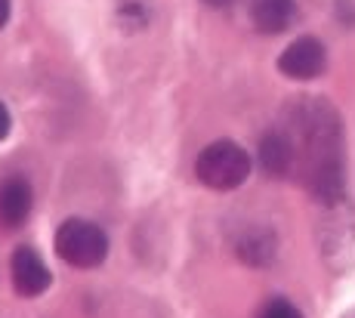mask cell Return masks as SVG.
<instances>
[{"label": "cell", "mask_w": 355, "mask_h": 318, "mask_svg": "<svg viewBox=\"0 0 355 318\" xmlns=\"http://www.w3.org/2000/svg\"><path fill=\"white\" fill-rule=\"evenodd\" d=\"M195 177L207 188L232 192L250 177V154L232 139L210 142L195 161Z\"/></svg>", "instance_id": "1"}, {"label": "cell", "mask_w": 355, "mask_h": 318, "mask_svg": "<svg viewBox=\"0 0 355 318\" xmlns=\"http://www.w3.org/2000/svg\"><path fill=\"white\" fill-rule=\"evenodd\" d=\"M56 254L74 269H96L108 256V235L90 220H65L56 232Z\"/></svg>", "instance_id": "2"}, {"label": "cell", "mask_w": 355, "mask_h": 318, "mask_svg": "<svg viewBox=\"0 0 355 318\" xmlns=\"http://www.w3.org/2000/svg\"><path fill=\"white\" fill-rule=\"evenodd\" d=\"M327 65V53L322 46V40L315 37H300L293 40L288 50L278 59V71L291 80H312L324 71Z\"/></svg>", "instance_id": "3"}, {"label": "cell", "mask_w": 355, "mask_h": 318, "mask_svg": "<svg viewBox=\"0 0 355 318\" xmlns=\"http://www.w3.org/2000/svg\"><path fill=\"white\" fill-rule=\"evenodd\" d=\"M10 275L19 297H40L53 281L50 269H46V263L40 260V254L34 247H16L10 263Z\"/></svg>", "instance_id": "4"}, {"label": "cell", "mask_w": 355, "mask_h": 318, "mask_svg": "<svg viewBox=\"0 0 355 318\" xmlns=\"http://www.w3.org/2000/svg\"><path fill=\"white\" fill-rule=\"evenodd\" d=\"M31 186L25 179L12 177L0 186V222L6 229H19L31 213Z\"/></svg>", "instance_id": "5"}, {"label": "cell", "mask_w": 355, "mask_h": 318, "mask_svg": "<svg viewBox=\"0 0 355 318\" xmlns=\"http://www.w3.org/2000/svg\"><path fill=\"white\" fill-rule=\"evenodd\" d=\"M297 16L293 0H250V19L263 35H282Z\"/></svg>", "instance_id": "6"}, {"label": "cell", "mask_w": 355, "mask_h": 318, "mask_svg": "<svg viewBox=\"0 0 355 318\" xmlns=\"http://www.w3.org/2000/svg\"><path fill=\"white\" fill-rule=\"evenodd\" d=\"M297 152H293V139L284 133H266L259 142V164L269 177H284L293 167Z\"/></svg>", "instance_id": "7"}, {"label": "cell", "mask_w": 355, "mask_h": 318, "mask_svg": "<svg viewBox=\"0 0 355 318\" xmlns=\"http://www.w3.org/2000/svg\"><path fill=\"white\" fill-rule=\"evenodd\" d=\"M238 256H241L244 263H250V266H266V263L275 256V238H272L269 232H250L244 235L241 241H238Z\"/></svg>", "instance_id": "8"}, {"label": "cell", "mask_w": 355, "mask_h": 318, "mask_svg": "<svg viewBox=\"0 0 355 318\" xmlns=\"http://www.w3.org/2000/svg\"><path fill=\"white\" fill-rule=\"evenodd\" d=\"M259 318H303V312L288 300H269L263 306V312H259Z\"/></svg>", "instance_id": "9"}, {"label": "cell", "mask_w": 355, "mask_h": 318, "mask_svg": "<svg viewBox=\"0 0 355 318\" xmlns=\"http://www.w3.org/2000/svg\"><path fill=\"white\" fill-rule=\"evenodd\" d=\"M12 130V118H10V108H6L3 103H0V142H3L6 136H10Z\"/></svg>", "instance_id": "10"}, {"label": "cell", "mask_w": 355, "mask_h": 318, "mask_svg": "<svg viewBox=\"0 0 355 318\" xmlns=\"http://www.w3.org/2000/svg\"><path fill=\"white\" fill-rule=\"evenodd\" d=\"M10 0H0V28H3V25H6V19H10Z\"/></svg>", "instance_id": "11"}, {"label": "cell", "mask_w": 355, "mask_h": 318, "mask_svg": "<svg viewBox=\"0 0 355 318\" xmlns=\"http://www.w3.org/2000/svg\"><path fill=\"white\" fill-rule=\"evenodd\" d=\"M204 3H207V6H214V10H223V6H229L232 0H204Z\"/></svg>", "instance_id": "12"}]
</instances>
